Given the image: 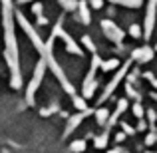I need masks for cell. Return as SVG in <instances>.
<instances>
[{
  "instance_id": "2e32d148",
  "label": "cell",
  "mask_w": 157,
  "mask_h": 153,
  "mask_svg": "<svg viewBox=\"0 0 157 153\" xmlns=\"http://www.w3.org/2000/svg\"><path fill=\"white\" fill-rule=\"evenodd\" d=\"M94 145L98 147V149H104V147L107 145V131L101 135H98V137H94Z\"/></svg>"
},
{
  "instance_id": "603a6c76",
  "label": "cell",
  "mask_w": 157,
  "mask_h": 153,
  "mask_svg": "<svg viewBox=\"0 0 157 153\" xmlns=\"http://www.w3.org/2000/svg\"><path fill=\"white\" fill-rule=\"evenodd\" d=\"M153 143H157V131H151L145 137V145H153Z\"/></svg>"
},
{
  "instance_id": "8fae6325",
  "label": "cell",
  "mask_w": 157,
  "mask_h": 153,
  "mask_svg": "<svg viewBox=\"0 0 157 153\" xmlns=\"http://www.w3.org/2000/svg\"><path fill=\"white\" fill-rule=\"evenodd\" d=\"M119 66H121V62H119L117 58H109V60H101L100 68L104 70V72H111V70H117Z\"/></svg>"
},
{
  "instance_id": "f546056e",
  "label": "cell",
  "mask_w": 157,
  "mask_h": 153,
  "mask_svg": "<svg viewBox=\"0 0 157 153\" xmlns=\"http://www.w3.org/2000/svg\"><path fill=\"white\" fill-rule=\"evenodd\" d=\"M123 149H121V147H115V149H109V151H107V153H121Z\"/></svg>"
},
{
  "instance_id": "8992f818",
  "label": "cell",
  "mask_w": 157,
  "mask_h": 153,
  "mask_svg": "<svg viewBox=\"0 0 157 153\" xmlns=\"http://www.w3.org/2000/svg\"><path fill=\"white\" fill-rule=\"evenodd\" d=\"M155 14H157V0H149L145 14V26H143V38H149L155 26Z\"/></svg>"
},
{
  "instance_id": "d4e9b609",
  "label": "cell",
  "mask_w": 157,
  "mask_h": 153,
  "mask_svg": "<svg viewBox=\"0 0 157 153\" xmlns=\"http://www.w3.org/2000/svg\"><path fill=\"white\" fill-rule=\"evenodd\" d=\"M147 117H149V123H151V127H153L155 117H157V111H155V109H149V111H147Z\"/></svg>"
},
{
  "instance_id": "ba28073f",
  "label": "cell",
  "mask_w": 157,
  "mask_h": 153,
  "mask_svg": "<svg viewBox=\"0 0 157 153\" xmlns=\"http://www.w3.org/2000/svg\"><path fill=\"white\" fill-rule=\"evenodd\" d=\"M131 60L139 62V64H147V62H151V60H153V48L143 46V48L133 50V54H131Z\"/></svg>"
},
{
  "instance_id": "ac0fdd59",
  "label": "cell",
  "mask_w": 157,
  "mask_h": 153,
  "mask_svg": "<svg viewBox=\"0 0 157 153\" xmlns=\"http://www.w3.org/2000/svg\"><path fill=\"white\" fill-rule=\"evenodd\" d=\"M82 44H84V46L88 48V50L92 52V54H96V50H98V48H96V44H94V40L90 38V36H84V38H82Z\"/></svg>"
},
{
  "instance_id": "d6986e66",
  "label": "cell",
  "mask_w": 157,
  "mask_h": 153,
  "mask_svg": "<svg viewBox=\"0 0 157 153\" xmlns=\"http://www.w3.org/2000/svg\"><path fill=\"white\" fill-rule=\"evenodd\" d=\"M131 111H133V115H135L137 119H141V117H143V113H145V109H143V105H141L139 101H135V103H133Z\"/></svg>"
},
{
  "instance_id": "44dd1931",
  "label": "cell",
  "mask_w": 157,
  "mask_h": 153,
  "mask_svg": "<svg viewBox=\"0 0 157 153\" xmlns=\"http://www.w3.org/2000/svg\"><path fill=\"white\" fill-rule=\"evenodd\" d=\"M54 111H58V105H50V107H42V109H40V115H42V117H48V115H52Z\"/></svg>"
},
{
  "instance_id": "e0dca14e",
  "label": "cell",
  "mask_w": 157,
  "mask_h": 153,
  "mask_svg": "<svg viewBox=\"0 0 157 153\" xmlns=\"http://www.w3.org/2000/svg\"><path fill=\"white\" fill-rule=\"evenodd\" d=\"M58 2H60V6L64 8V10H68V12H72V10L78 8V0H58Z\"/></svg>"
},
{
  "instance_id": "e575fe53",
  "label": "cell",
  "mask_w": 157,
  "mask_h": 153,
  "mask_svg": "<svg viewBox=\"0 0 157 153\" xmlns=\"http://www.w3.org/2000/svg\"><path fill=\"white\" fill-rule=\"evenodd\" d=\"M155 50H157V44H155Z\"/></svg>"
},
{
  "instance_id": "9a60e30c",
  "label": "cell",
  "mask_w": 157,
  "mask_h": 153,
  "mask_svg": "<svg viewBox=\"0 0 157 153\" xmlns=\"http://www.w3.org/2000/svg\"><path fill=\"white\" fill-rule=\"evenodd\" d=\"M70 151H72V153H82V151H86V139H74L72 145H70Z\"/></svg>"
},
{
  "instance_id": "4fadbf2b",
  "label": "cell",
  "mask_w": 157,
  "mask_h": 153,
  "mask_svg": "<svg viewBox=\"0 0 157 153\" xmlns=\"http://www.w3.org/2000/svg\"><path fill=\"white\" fill-rule=\"evenodd\" d=\"M107 117H109V109H107V107H100V109H96V121L100 123V125H105Z\"/></svg>"
},
{
  "instance_id": "4316f807",
  "label": "cell",
  "mask_w": 157,
  "mask_h": 153,
  "mask_svg": "<svg viewBox=\"0 0 157 153\" xmlns=\"http://www.w3.org/2000/svg\"><path fill=\"white\" fill-rule=\"evenodd\" d=\"M147 129V123L143 121V117L139 119V123H137V127H135V131H145Z\"/></svg>"
},
{
  "instance_id": "30bf717a",
  "label": "cell",
  "mask_w": 157,
  "mask_h": 153,
  "mask_svg": "<svg viewBox=\"0 0 157 153\" xmlns=\"http://www.w3.org/2000/svg\"><path fill=\"white\" fill-rule=\"evenodd\" d=\"M78 16L76 18L80 20L82 24H90L92 22V14H90V6H88V2L86 0H78Z\"/></svg>"
},
{
  "instance_id": "52a82bcc",
  "label": "cell",
  "mask_w": 157,
  "mask_h": 153,
  "mask_svg": "<svg viewBox=\"0 0 157 153\" xmlns=\"http://www.w3.org/2000/svg\"><path fill=\"white\" fill-rule=\"evenodd\" d=\"M90 113H94V109H84V111H78L76 115L68 117V125H66V129H64V137H68V135L72 133L74 129H78V125H80V123L84 121V119L88 117Z\"/></svg>"
},
{
  "instance_id": "6da1fadb",
  "label": "cell",
  "mask_w": 157,
  "mask_h": 153,
  "mask_svg": "<svg viewBox=\"0 0 157 153\" xmlns=\"http://www.w3.org/2000/svg\"><path fill=\"white\" fill-rule=\"evenodd\" d=\"M2 22H4V42H6V62L10 68V86L14 90L22 88V76H20L18 64V42L14 34V10L12 0H2Z\"/></svg>"
},
{
  "instance_id": "836d02e7",
  "label": "cell",
  "mask_w": 157,
  "mask_h": 153,
  "mask_svg": "<svg viewBox=\"0 0 157 153\" xmlns=\"http://www.w3.org/2000/svg\"><path fill=\"white\" fill-rule=\"evenodd\" d=\"M147 153H155V151H147Z\"/></svg>"
},
{
  "instance_id": "f1b7e54d",
  "label": "cell",
  "mask_w": 157,
  "mask_h": 153,
  "mask_svg": "<svg viewBox=\"0 0 157 153\" xmlns=\"http://www.w3.org/2000/svg\"><path fill=\"white\" fill-rule=\"evenodd\" d=\"M123 139H125V133H123V131H121V133H117V135H115V141H117V143H121Z\"/></svg>"
},
{
  "instance_id": "5b68a950",
  "label": "cell",
  "mask_w": 157,
  "mask_h": 153,
  "mask_svg": "<svg viewBox=\"0 0 157 153\" xmlns=\"http://www.w3.org/2000/svg\"><path fill=\"white\" fill-rule=\"evenodd\" d=\"M129 64H131V62H129V60H127V62H125V64H123V66H119V70H117V74H115V76H113V78H111V82H109V84H107V86H105V92H104V96H101V98H100V101H105V100H107V98H109V96H111V94H113V92H115V88H117V86H119V82H121V80H123V78H125V74H127V70H129Z\"/></svg>"
},
{
  "instance_id": "d6a6232c",
  "label": "cell",
  "mask_w": 157,
  "mask_h": 153,
  "mask_svg": "<svg viewBox=\"0 0 157 153\" xmlns=\"http://www.w3.org/2000/svg\"><path fill=\"white\" fill-rule=\"evenodd\" d=\"M121 153H129V151H125V149H123V151H121Z\"/></svg>"
},
{
  "instance_id": "7402d4cb",
  "label": "cell",
  "mask_w": 157,
  "mask_h": 153,
  "mask_svg": "<svg viewBox=\"0 0 157 153\" xmlns=\"http://www.w3.org/2000/svg\"><path fill=\"white\" fill-rule=\"evenodd\" d=\"M121 131H123V133H125V135H133V133H135V127H131L129 123L121 121Z\"/></svg>"
},
{
  "instance_id": "4dcf8cb0",
  "label": "cell",
  "mask_w": 157,
  "mask_h": 153,
  "mask_svg": "<svg viewBox=\"0 0 157 153\" xmlns=\"http://www.w3.org/2000/svg\"><path fill=\"white\" fill-rule=\"evenodd\" d=\"M20 4H28V2H32V0H18Z\"/></svg>"
},
{
  "instance_id": "7c38bea8",
  "label": "cell",
  "mask_w": 157,
  "mask_h": 153,
  "mask_svg": "<svg viewBox=\"0 0 157 153\" xmlns=\"http://www.w3.org/2000/svg\"><path fill=\"white\" fill-rule=\"evenodd\" d=\"M111 4H119V6L125 8H139L143 4V0H109Z\"/></svg>"
},
{
  "instance_id": "5bb4252c",
  "label": "cell",
  "mask_w": 157,
  "mask_h": 153,
  "mask_svg": "<svg viewBox=\"0 0 157 153\" xmlns=\"http://www.w3.org/2000/svg\"><path fill=\"white\" fill-rule=\"evenodd\" d=\"M72 101H74V107H76L78 111L88 109V103H86V98L84 96H76V94H74V96H72Z\"/></svg>"
},
{
  "instance_id": "9c48e42d",
  "label": "cell",
  "mask_w": 157,
  "mask_h": 153,
  "mask_svg": "<svg viewBox=\"0 0 157 153\" xmlns=\"http://www.w3.org/2000/svg\"><path fill=\"white\" fill-rule=\"evenodd\" d=\"M125 109H127V100H125V98H121V100L117 101V107H115V111L109 115V117H107V121H105V127H107V129H111V127H113L115 123H117L119 115H121Z\"/></svg>"
},
{
  "instance_id": "1f68e13d",
  "label": "cell",
  "mask_w": 157,
  "mask_h": 153,
  "mask_svg": "<svg viewBox=\"0 0 157 153\" xmlns=\"http://www.w3.org/2000/svg\"><path fill=\"white\" fill-rule=\"evenodd\" d=\"M151 82H153V86H155V88H157V80H155V78H153V80H151Z\"/></svg>"
},
{
  "instance_id": "ffe728a7",
  "label": "cell",
  "mask_w": 157,
  "mask_h": 153,
  "mask_svg": "<svg viewBox=\"0 0 157 153\" xmlns=\"http://www.w3.org/2000/svg\"><path fill=\"white\" fill-rule=\"evenodd\" d=\"M129 34L133 36V38H141V26H139V24H131L129 26Z\"/></svg>"
},
{
  "instance_id": "cb8c5ba5",
  "label": "cell",
  "mask_w": 157,
  "mask_h": 153,
  "mask_svg": "<svg viewBox=\"0 0 157 153\" xmlns=\"http://www.w3.org/2000/svg\"><path fill=\"white\" fill-rule=\"evenodd\" d=\"M90 6H92L94 10H100V8L104 6V0H90Z\"/></svg>"
},
{
  "instance_id": "484cf974",
  "label": "cell",
  "mask_w": 157,
  "mask_h": 153,
  "mask_svg": "<svg viewBox=\"0 0 157 153\" xmlns=\"http://www.w3.org/2000/svg\"><path fill=\"white\" fill-rule=\"evenodd\" d=\"M32 12H34L36 16H40V14H42V4H40V2H36L34 6H32Z\"/></svg>"
},
{
  "instance_id": "83f0119b",
  "label": "cell",
  "mask_w": 157,
  "mask_h": 153,
  "mask_svg": "<svg viewBox=\"0 0 157 153\" xmlns=\"http://www.w3.org/2000/svg\"><path fill=\"white\" fill-rule=\"evenodd\" d=\"M46 24H48V18L40 14V16H38V26H46Z\"/></svg>"
},
{
  "instance_id": "7a4b0ae2",
  "label": "cell",
  "mask_w": 157,
  "mask_h": 153,
  "mask_svg": "<svg viewBox=\"0 0 157 153\" xmlns=\"http://www.w3.org/2000/svg\"><path fill=\"white\" fill-rule=\"evenodd\" d=\"M44 74H46V62H44V60H40L38 64H36L34 76H32L30 84H28V88H26V101L30 103V105H34V100H36V98H34V96H36V90L40 88V84H42Z\"/></svg>"
},
{
  "instance_id": "3957f363",
  "label": "cell",
  "mask_w": 157,
  "mask_h": 153,
  "mask_svg": "<svg viewBox=\"0 0 157 153\" xmlns=\"http://www.w3.org/2000/svg\"><path fill=\"white\" fill-rule=\"evenodd\" d=\"M52 36H54V38H60L62 42L66 44V50H68L70 54H76V56H84V50H82V48L76 44V40H74L72 36H70L68 32L62 28V18L56 22V26H54V30H52Z\"/></svg>"
},
{
  "instance_id": "277c9868",
  "label": "cell",
  "mask_w": 157,
  "mask_h": 153,
  "mask_svg": "<svg viewBox=\"0 0 157 153\" xmlns=\"http://www.w3.org/2000/svg\"><path fill=\"white\" fill-rule=\"evenodd\" d=\"M101 30H104V34L107 38L111 40L113 44H117V48H121V40L125 38V32L121 30V28H117L111 20H101Z\"/></svg>"
}]
</instances>
